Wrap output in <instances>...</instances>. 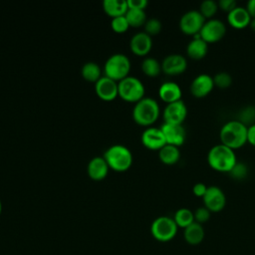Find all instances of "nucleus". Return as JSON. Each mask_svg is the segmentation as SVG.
I'll list each match as a JSON object with an SVG mask.
<instances>
[{
    "label": "nucleus",
    "instance_id": "nucleus-1",
    "mask_svg": "<svg viewBox=\"0 0 255 255\" xmlns=\"http://www.w3.org/2000/svg\"><path fill=\"white\" fill-rule=\"evenodd\" d=\"M237 162L234 150L222 143L212 146L207 153L208 165L218 172H229Z\"/></svg>",
    "mask_w": 255,
    "mask_h": 255
},
{
    "label": "nucleus",
    "instance_id": "nucleus-26",
    "mask_svg": "<svg viewBox=\"0 0 255 255\" xmlns=\"http://www.w3.org/2000/svg\"><path fill=\"white\" fill-rule=\"evenodd\" d=\"M100 66L96 62H87L82 67V76L90 82H97L102 76Z\"/></svg>",
    "mask_w": 255,
    "mask_h": 255
},
{
    "label": "nucleus",
    "instance_id": "nucleus-13",
    "mask_svg": "<svg viewBox=\"0 0 255 255\" xmlns=\"http://www.w3.org/2000/svg\"><path fill=\"white\" fill-rule=\"evenodd\" d=\"M214 88L213 78L207 74L196 76L189 86V91L194 98L202 99L208 96Z\"/></svg>",
    "mask_w": 255,
    "mask_h": 255
},
{
    "label": "nucleus",
    "instance_id": "nucleus-16",
    "mask_svg": "<svg viewBox=\"0 0 255 255\" xmlns=\"http://www.w3.org/2000/svg\"><path fill=\"white\" fill-rule=\"evenodd\" d=\"M141 142L149 149H160L165 143V137L160 128L149 127L141 133Z\"/></svg>",
    "mask_w": 255,
    "mask_h": 255
},
{
    "label": "nucleus",
    "instance_id": "nucleus-15",
    "mask_svg": "<svg viewBox=\"0 0 255 255\" xmlns=\"http://www.w3.org/2000/svg\"><path fill=\"white\" fill-rule=\"evenodd\" d=\"M97 95L106 101L114 100L119 95L118 82L108 76H102L95 84Z\"/></svg>",
    "mask_w": 255,
    "mask_h": 255
},
{
    "label": "nucleus",
    "instance_id": "nucleus-12",
    "mask_svg": "<svg viewBox=\"0 0 255 255\" xmlns=\"http://www.w3.org/2000/svg\"><path fill=\"white\" fill-rule=\"evenodd\" d=\"M187 61L181 54L167 55L161 62V71L169 76L180 75L185 72Z\"/></svg>",
    "mask_w": 255,
    "mask_h": 255
},
{
    "label": "nucleus",
    "instance_id": "nucleus-38",
    "mask_svg": "<svg viewBox=\"0 0 255 255\" xmlns=\"http://www.w3.org/2000/svg\"><path fill=\"white\" fill-rule=\"evenodd\" d=\"M128 1V8H133V9H142L146 7L148 4L147 0H127Z\"/></svg>",
    "mask_w": 255,
    "mask_h": 255
},
{
    "label": "nucleus",
    "instance_id": "nucleus-5",
    "mask_svg": "<svg viewBox=\"0 0 255 255\" xmlns=\"http://www.w3.org/2000/svg\"><path fill=\"white\" fill-rule=\"evenodd\" d=\"M105 74L106 76L120 81L125 77L128 76L130 70V61L128 57L122 53H116L111 55L105 63Z\"/></svg>",
    "mask_w": 255,
    "mask_h": 255
},
{
    "label": "nucleus",
    "instance_id": "nucleus-25",
    "mask_svg": "<svg viewBox=\"0 0 255 255\" xmlns=\"http://www.w3.org/2000/svg\"><path fill=\"white\" fill-rule=\"evenodd\" d=\"M173 220L175 221L177 227H181V228H186L187 226L195 222L193 212L190 209L185 207H182L176 210L173 216Z\"/></svg>",
    "mask_w": 255,
    "mask_h": 255
},
{
    "label": "nucleus",
    "instance_id": "nucleus-2",
    "mask_svg": "<svg viewBox=\"0 0 255 255\" xmlns=\"http://www.w3.org/2000/svg\"><path fill=\"white\" fill-rule=\"evenodd\" d=\"M219 138L222 144L233 150L240 148L247 142V127L237 120H231L221 127Z\"/></svg>",
    "mask_w": 255,
    "mask_h": 255
},
{
    "label": "nucleus",
    "instance_id": "nucleus-23",
    "mask_svg": "<svg viewBox=\"0 0 255 255\" xmlns=\"http://www.w3.org/2000/svg\"><path fill=\"white\" fill-rule=\"evenodd\" d=\"M158 157L164 164H174L180 158V151L178 146L165 143L160 149H158Z\"/></svg>",
    "mask_w": 255,
    "mask_h": 255
},
{
    "label": "nucleus",
    "instance_id": "nucleus-36",
    "mask_svg": "<svg viewBox=\"0 0 255 255\" xmlns=\"http://www.w3.org/2000/svg\"><path fill=\"white\" fill-rule=\"evenodd\" d=\"M218 3V7L219 9L229 13L231 12L234 8H236L238 5H237V2L235 0H220Z\"/></svg>",
    "mask_w": 255,
    "mask_h": 255
},
{
    "label": "nucleus",
    "instance_id": "nucleus-37",
    "mask_svg": "<svg viewBox=\"0 0 255 255\" xmlns=\"http://www.w3.org/2000/svg\"><path fill=\"white\" fill-rule=\"evenodd\" d=\"M207 185L203 182H197L192 186V192L195 196L197 197H203L206 190H207Z\"/></svg>",
    "mask_w": 255,
    "mask_h": 255
},
{
    "label": "nucleus",
    "instance_id": "nucleus-19",
    "mask_svg": "<svg viewBox=\"0 0 255 255\" xmlns=\"http://www.w3.org/2000/svg\"><path fill=\"white\" fill-rule=\"evenodd\" d=\"M181 89L175 82L167 81L162 83L158 89L159 98L166 104L181 100Z\"/></svg>",
    "mask_w": 255,
    "mask_h": 255
},
{
    "label": "nucleus",
    "instance_id": "nucleus-42",
    "mask_svg": "<svg viewBox=\"0 0 255 255\" xmlns=\"http://www.w3.org/2000/svg\"><path fill=\"white\" fill-rule=\"evenodd\" d=\"M2 211V202H1V199H0V213Z\"/></svg>",
    "mask_w": 255,
    "mask_h": 255
},
{
    "label": "nucleus",
    "instance_id": "nucleus-6",
    "mask_svg": "<svg viewBox=\"0 0 255 255\" xmlns=\"http://www.w3.org/2000/svg\"><path fill=\"white\" fill-rule=\"evenodd\" d=\"M119 96L128 102L136 103L144 97V86L142 82L133 76H127L118 82Z\"/></svg>",
    "mask_w": 255,
    "mask_h": 255
},
{
    "label": "nucleus",
    "instance_id": "nucleus-28",
    "mask_svg": "<svg viewBox=\"0 0 255 255\" xmlns=\"http://www.w3.org/2000/svg\"><path fill=\"white\" fill-rule=\"evenodd\" d=\"M141 70L145 75L155 77L161 72V63H159L155 58L146 57L141 62Z\"/></svg>",
    "mask_w": 255,
    "mask_h": 255
},
{
    "label": "nucleus",
    "instance_id": "nucleus-32",
    "mask_svg": "<svg viewBox=\"0 0 255 255\" xmlns=\"http://www.w3.org/2000/svg\"><path fill=\"white\" fill-rule=\"evenodd\" d=\"M213 78L214 87L225 90L232 85V76L227 72H218Z\"/></svg>",
    "mask_w": 255,
    "mask_h": 255
},
{
    "label": "nucleus",
    "instance_id": "nucleus-14",
    "mask_svg": "<svg viewBox=\"0 0 255 255\" xmlns=\"http://www.w3.org/2000/svg\"><path fill=\"white\" fill-rule=\"evenodd\" d=\"M160 128L163 132L166 143L172 144L178 147L184 143L185 137H186V131L182 125L163 123Z\"/></svg>",
    "mask_w": 255,
    "mask_h": 255
},
{
    "label": "nucleus",
    "instance_id": "nucleus-39",
    "mask_svg": "<svg viewBox=\"0 0 255 255\" xmlns=\"http://www.w3.org/2000/svg\"><path fill=\"white\" fill-rule=\"evenodd\" d=\"M247 142L255 146V124L247 128Z\"/></svg>",
    "mask_w": 255,
    "mask_h": 255
},
{
    "label": "nucleus",
    "instance_id": "nucleus-35",
    "mask_svg": "<svg viewBox=\"0 0 255 255\" xmlns=\"http://www.w3.org/2000/svg\"><path fill=\"white\" fill-rule=\"evenodd\" d=\"M210 211L205 207V206H201L198 207L194 212V221L199 223V224H203L205 222H207L210 218Z\"/></svg>",
    "mask_w": 255,
    "mask_h": 255
},
{
    "label": "nucleus",
    "instance_id": "nucleus-9",
    "mask_svg": "<svg viewBox=\"0 0 255 255\" xmlns=\"http://www.w3.org/2000/svg\"><path fill=\"white\" fill-rule=\"evenodd\" d=\"M226 34V26L219 19H209L203 24L199 36L207 44L216 43L222 40Z\"/></svg>",
    "mask_w": 255,
    "mask_h": 255
},
{
    "label": "nucleus",
    "instance_id": "nucleus-7",
    "mask_svg": "<svg viewBox=\"0 0 255 255\" xmlns=\"http://www.w3.org/2000/svg\"><path fill=\"white\" fill-rule=\"evenodd\" d=\"M177 225L173 218L168 216L156 217L150 226L151 235L158 241L166 242L174 238L177 233Z\"/></svg>",
    "mask_w": 255,
    "mask_h": 255
},
{
    "label": "nucleus",
    "instance_id": "nucleus-10",
    "mask_svg": "<svg viewBox=\"0 0 255 255\" xmlns=\"http://www.w3.org/2000/svg\"><path fill=\"white\" fill-rule=\"evenodd\" d=\"M203 206H205L210 212L221 211L226 204V196L223 190L215 185L207 187V190L202 197Z\"/></svg>",
    "mask_w": 255,
    "mask_h": 255
},
{
    "label": "nucleus",
    "instance_id": "nucleus-4",
    "mask_svg": "<svg viewBox=\"0 0 255 255\" xmlns=\"http://www.w3.org/2000/svg\"><path fill=\"white\" fill-rule=\"evenodd\" d=\"M110 167L118 171H124L128 169L132 163L131 151L121 143H115L111 145L104 154Z\"/></svg>",
    "mask_w": 255,
    "mask_h": 255
},
{
    "label": "nucleus",
    "instance_id": "nucleus-29",
    "mask_svg": "<svg viewBox=\"0 0 255 255\" xmlns=\"http://www.w3.org/2000/svg\"><path fill=\"white\" fill-rule=\"evenodd\" d=\"M218 9V3L214 0H204L200 3L198 11L204 17L205 20H209L213 18Z\"/></svg>",
    "mask_w": 255,
    "mask_h": 255
},
{
    "label": "nucleus",
    "instance_id": "nucleus-22",
    "mask_svg": "<svg viewBox=\"0 0 255 255\" xmlns=\"http://www.w3.org/2000/svg\"><path fill=\"white\" fill-rule=\"evenodd\" d=\"M204 229L202 224H199L197 222H193L186 228H184V239L189 245H198L200 244L204 239Z\"/></svg>",
    "mask_w": 255,
    "mask_h": 255
},
{
    "label": "nucleus",
    "instance_id": "nucleus-20",
    "mask_svg": "<svg viewBox=\"0 0 255 255\" xmlns=\"http://www.w3.org/2000/svg\"><path fill=\"white\" fill-rule=\"evenodd\" d=\"M208 52V44L204 42L199 34L193 36V39L187 44L186 54L192 60L203 59Z\"/></svg>",
    "mask_w": 255,
    "mask_h": 255
},
{
    "label": "nucleus",
    "instance_id": "nucleus-31",
    "mask_svg": "<svg viewBox=\"0 0 255 255\" xmlns=\"http://www.w3.org/2000/svg\"><path fill=\"white\" fill-rule=\"evenodd\" d=\"M228 174L230 175L231 178H233L235 180H243L249 174L248 165L245 162H242V161L238 162L237 161L234 164V166L232 167V169L228 172Z\"/></svg>",
    "mask_w": 255,
    "mask_h": 255
},
{
    "label": "nucleus",
    "instance_id": "nucleus-11",
    "mask_svg": "<svg viewBox=\"0 0 255 255\" xmlns=\"http://www.w3.org/2000/svg\"><path fill=\"white\" fill-rule=\"evenodd\" d=\"M187 116V108L182 100L166 104L163 110L164 123L182 125Z\"/></svg>",
    "mask_w": 255,
    "mask_h": 255
},
{
    "label": "nucleus",
    "instance_id": "nucleus-40",
    "mask_svg": "<svg viewBox=\"0 0 255 255\" xmlns=\"http://www.w3.org/2000/svg\"><path fill=\"white\" fill-rule=\"evenodd\" d=\"M246 9L249 12L251 18H255V0H249L246 4Z\"/></svg>",
    "mask_w": 255,
    "mask_h": 255
},
{
    "label": "nucleus",
    "instance_id": "nucleus-24",
    "mask_svg": "<svg viewBox=\"0 0 255 255\" xmlns=\"http://www.w3.org/2000/svg\"><path fill=\"white\" fill-rule=\"evenodd\" d=\"M104 10L113 17L125 15L128 9L127 0H104Z\"/></svg>",
    "mask_w": 255,
    "mask_h": 255
},
{
    "label": "nucleus",
    "instance_id": "nucleus-33",
    "mask_svg": "<svg viewBox=\"0 0 255 255\" xmlns=\"http://www.w3.org/2000/svg\"><path fill=\"white\" fill-rule=\"evenodd\" d=\"M111 25H112L113 30L118 32V33L125 32L128 28V26H129L126 15H121V16L113 17Z\"/></svg>",
    "mask_w": 255,
    "mask_h": 255
},
{
    "label": "nucleus",
    "instance_id": "nucleus-18",
    "mask_svg": "<svg viewBox=\"0 0 255 255\" xmlns=\"http://www.w3.org/2000/svg\"><path fill=\"white\" fill-rule=\"evenodd\" d=\"M251 19L252 18L246 7L237 6L231 12L227 13V22L235 29H244L248 27Z\"/></svg>",
    "mask_w": 255,
    "mask_h": 255
},
{
    "label": "nucleus",
    "instance_id": "nucleus-30",
    "mask_svg": "<svg viewBox=\"0 0 255 255\" xmlns=\"http://www.w3.org/2000/svg\"><path fill=\"white\" fill-rule=\"evenodd\" d=\"M240 123L245 125L247 128L255 124V107L254 106H247L244 107L238 113V119Z\"/></svg>",
    "mask_w": 255,
    "mask_h": 255
},
{
    "label": "nucleus",
    "instance_id": "nucleus-21",
    "mask_svg": "<svg viewBox=\"0 0 255 255\" xmlns=\"http://www.w3.org/2000/svg\"><path fill=\"white\" fill-rule=\"evenodd\" d=\"M109 167L104 156H94L88 163V173L93 179H103L108 174Z\"/></svg>",
    "mask_w": 255,
    "mask_h": 255
},
{
    "label": "nucleus",
    "instance_id": "nucleus-27",
    "mask_svg": "<svg viewBox=\"0 0 255 255\" xmlns=\"http://www.w3.org/2000/svg\"><path fill=\"white\" fill-rule=\"evenodd\" d=\"M125 15L128 19L129 26H133V27H138V26L144 25L145 21L147 20L145 11L142 9L128 8Z\"/></svg>",
    "mask_w": 255,
    "mask_h": 255
},
{
    "label": "nucleus",
    "instance_id": "nucleus-8",
    "mask_svg": "<svg viewBox=\"0 0 255 255\" xmlns=\"http://www.w3.org/2000/svg\"><path fill=\"white\" fill-rule=\"evenodd\" d=\"M205 21L206 20L198 10H190L180 17L179 29L185 35L195 36L199 34Z\"/></svg>",
    "mask_w": 255,
    "mask_h": 255
},
{
    "label": "nucleus",
    "instance_id": "nucleus-17",
    "mask_svg": "<svg viewBox=\"0 0 255 255\" xmlns=\"http://www.w3.org/2000/svg\"><path fill=\"white\" fill-rule=\"evenodd\" d=\"M130 50L138 56L146 55L151 47H152V40L151 36H149L145 32H138L135 33L129 41Z\"/></svg>",
    "mask_w": 255,
    "mask_h": 255
},
{
    "label": "nucleus",
    "instance_id": "nucleus-3",
    "mask_svg": "<svg viewBox=\"0 0 255 255\" xmlns=\"http://www.w3.org/2000/svg\"><path fill=\"white\" fill-rule=\"evenodd\" d=\"M159 112L158 103L154 99L150 97H143L134 104L132 109V118L141 126H150L158 119Z\"/></svg>",
    "mask_w": 255,
    "mask_h": 255
},
{
    "label": "nucleus",
    "instance_id": "nucleus-34",
    "mask_svg": "<svg viewBox=\"0 0 255 255\" xmlns=\"http://www.w3.org/2000/svg\"><path fill=\"white\" fill-rule=\"evenodd\" d=\"M161 30V22L157 18H149L144 23V32L149 36L156 35Z\"/></svg>",
    "mask_w": 255,
    "mask_h": 255
},
{
    "label": "nucleus",
    "instance_id": "nucleus-41",
    "mask_svg": "<svg viewBox=\"0 0 255 255\" xmlns=\"http://www.w3.org/2000/svg\"><path fill=\"white\" fill-rule=\"evenodd\" d=\"M249 27H250V29H251L253 32H255V18H252V19H251L250 24H249Z\"/></svg>",
    "mask_w": 255,
    "mask_h": 255
}]
</instances>
